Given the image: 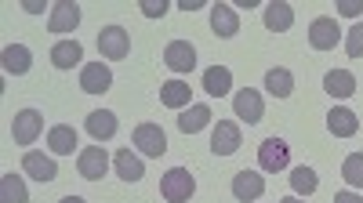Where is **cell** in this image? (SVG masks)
<instances>
[{
  "mask_svg": "<svg viewBox=\"0 0 363 203\" xmlns=\"http://www.w3.org/2000/svg\"><path fill=\"white\" fill-rule=\"evenodd\" d=\"M327 131L335 134V138H352V134L359 131V120H356V112H352V109H345V105L330 109V112H327Z\"/></svg>",
  "mask_w": 363,
  "mask_h": 203,
  "instance_id": "cell-16",
  "label": "cell"
},
{
  "mask_svg": "<svg viewBox=\"0 0 363 203\" xmlns=\"http://www.w3.org/2000/svg\"><path fill=\"white\" fill-rule=\"evenodd\" d=\"M258 163H262V170H269V174L284 170V167L291 163L287 141H284V138H265V141H262V149H258Z\"/></svg>",
  "mask_w": 363,
  "mask_h": 203,
  "instance_id": "cell-10",
  "label": "cell"
},
{
  "mask_svg": "<svg viewBox=\"0 0 363 203\" xmlns=\"http://www.w3.org/2000/svg\"><path fill=\"white\" fill-rule=\"evenodd\" d=\"M291 25H294V8L291 4H280V0L265 4V29H272V33H287Z\"/></svg>",
  "mask_w": 363,
  "mask_h": 203,
  "instance_id": "cell-23",
  "label": "cell"
},
{
  "mask_svg": "<svg viewBox=\"0 0 363 203\" xmlns=\"http://www.w3.org/2000/svg\"><path fill=\"white\" fill-rule=\"evenodd\" d=\"M164 66H167L171 73H193V66H196V47H193L189 40H171V44L164 47Z\"/></svg>",
  "mask_w": 363,
  "mask_h": 203,
  "instance_id": "cell-8",
  "label": "cell"
},
{
  "mask_svg": "<svg viewBox=\"0 0 363 203\" xmlns=\"http://www.w3.org/2000/svg\"><path fill=\"white\" fill-rule=\"evenodd\" d=\"M22 170L29 174V178H37L40 185H48V182L58 178V163H55V156H44V153H37V149H29V153L22 156Z\"/></svg>",
  "mask_w": 363,
  "mask_h": 203,
  "instance_id": "cell-12",
  "label": "cell"
},
{
  "mask_svg": "<svg viewBox=\"0 0 363 203\" xmlns=\"http://www.w3.org/2000/svg\"><path fill=\"white\" fill-rule=\"evenodd\" d=\"M48 149H51L55 156H73V149H77V131H73L69 124H55V127L48 131Z\"/></svg>",
  "mask_w": 363,
  "mask_h": 203,
  "instance_id": "cell-19",
  "label": "cell"
},
{
  "mask_svg": "<svg viewBox=\"0 0 363 203\" xmlns=\"http://www.w3.org/2000/svg\"><path fill=\"white\" fill-rule=\"evenodd\" d=\"M323 91H327L330 98H352V95H356V76H352L349 69H330V73L323 76Z\"/></svg>",
  "mask_w": 363,
  "mask_h": 203,
  "instance_id": "cell-17",
  "label": "cell"
},
{
  "mask_svg": "<svg viewBox=\"0 0 363 203\" xmlns=\"http://www.w3.org/2000/svg\"><path fill=\"white\" fill-rule=\"evenodd\" d=\"M99 51H102V58H109V62H120V58L131 54V33L124 25H106L99 33Z\"/></svg>",
  "mask_w": 363,
  "mask_h": 203,
  "instance_id": "cell-2",
  "label": "cell"
},
{
  "mask_svg": "<svg viewBox=\"0 0 363 203\" xmlns=\"http://www.w3.org/2000/svg\"><path fill=\"white\" fill-rule=\"evenodd\" d=\"M135 149L142 156H164L167 153V134L160 124H138L135 127Z\"/></svg>",
  "mask_w": 363,
  "mask_h": 203,
  "instance_id": "cell-6",
  "label": "cell"
},
{
  "mask_svg": "<svg viewBox=\"0 0 363 203\" xmlns=\"http://www.w3.org/2000/svg\"><path fill=\"white\" fill-rule=\"evenodd\" d=\"M22 8H26L29 15H40V11H44V4H40V0H26V4H22Z\"/></svg>",
  "mask_w": 363,
  "mask_h": 203,
  "instance_id": "cell-36",
  "label": "cell"
},
{
  "mask_svg": "<svg viewBox=\"0 0 363 203\" xmlns=\"http://www.w3.org/2000/svg\"><path fill=\"white\" fill-rule=\"evenodd\" d=\"M189 83L186 80H167L164 87H160V102L167 105V109H189L193 102H189Z\"/></svg>",
  "mask_w": 363,
  "mask_h": 203,
  "instance_id": "cell-25",
  "label": "cell"
},
{
  "mask_svg": "<svg viewBox=\"0 0 363 203\" xmlns=\"http://www.w3.org/2000/svg\"><path fill=\"white\" fill-rule=\"evenodd\" d=\"M80 58H84L80 40H58V44L51 47V66H55V69H73Z\"/></svg>",
  "mask_w": 363,
  "mask_h": 203,
  "instance_id": "cell-22",
  "label": "cell"
},
{
  "mask_svg": "<svg viewBox=\"0 0 363 203\" xmlns=\"http://www.w3.org/2000/svg\"><path fill=\"white\" fill-rule=\"evenodd\" d=\"M203 91H207L211 98L229 95V91H233V73H229L225 66H211V69H203Z\"/></svg>",
  "mask_w": 363,
  "mask_h": 203,
  "instance_id": "cell-21",
  "label": "cell"
},
{
  "mask_svg": "<svg viewBox=\"0 0 363 203\" xmlns=\"http://www.w3.org/2000/svg\"><path fill=\"white\" fill-rule=\"evenodd\" d=\"M0 58H4V73H15V76L29 73V66H33V51L26 44H8Z\"/></svg>",
  "mask_w": 363,
  "mask_h": 203,
  "instance_id": "cell-20",
  "label": "cell"
},
{
  "mask_svg": "<svg viewBox=\"0 0 363 203\" xmlns=\"http://www.w3.org/2000/svg\"><path fill=\"white\" fill-rule=\"evenodd\" d=\"M240 149V124L233 120H218L211 131V153L215 156H233Z\"/></svg>",
  "mask_w": 363,
  "mask_h": 203,
  "instance_id": "cell-11",
  "label": "cell"
},
{
  "mask_svg": "<svg viewBox=\"0 0 363 203\" xmlns=\"http://www.w3.org/2000/svg\"><path fill=\"white\" fill-rule=\"evenodd\" d=\"M0 203H29L26 182L15 178V174H4V178H0Z\"/></svg>",
  "mask_w": 363,
  "mask_h": 203,
  "instance_id": "cell-28",
  "label": "cell"
},
{
  "mask_svg": "<svg viewBox=\"0 0 363 203\" xmlns=\"http://www.w3.org/2000/svg\"><path fill=\"white\" fill-rule=\"evenodd\" d=\"M233 112H236V120H244L251 127V124H262L265 102H262V95L255 91V87H244V91H236V98H233Z\"/></svg>",
  "mask_w": 363,
  "mask_h": 203,
  "instance_id": "cell-4",
  "label": "cell"
},
{
  "mask_svg": "<svg viewBox=\"0 0 363 203\" xmlns=\"http://www.w3.org/2000/svg\"><path fill=\"white\" fill-rule=\"evenodd\" d=\"M265 91L272 98H287L294 91V73L291 69H269L265 73Z\"/></svg>",
  "mask_w": 363,
  "mask_h": 203,
  "instance_id": "cell-27",
  "label": "cell"
},
{
  "mask_svg": "<svg viewBox=\"0 0 363 203\" xmlns=\"http://www.w3.org/2000/svg\"><path fill=\"white\" fill-rule=\"evenodd\" d=\"M338 15H345V18H363V0H342Z\"/></svg>",
  "mask_w": 363,
  "mask_h": 203,
  "instance_id": "cell-33",
  "label": "cell"
},
{
  "mask_svg": "<svg viewBox=\"0 0 363 203\" xmlns=\"http://www.w3.org/2000/svg\"><path fill=\"white\" fill-rule=\"evenodd\" d=\"M87 134L95 138V141L113 138V134H116V116H113L109 109H95V112L87 116Z\"/></svg>",
  "mask_w": 363,
  "mask_h": 203,
  "instance_id": "cell-26",
  "label": "cell"
},
{
  "mask_svg": "<svg viewBox=\"0 0 363 203\" xmlns=\"http://www.w3.org/2000/svg\"><path fill=\"white\" fill-rule=\"evenodd\" d=\"M316 185H320V178H316L313 167H294V170H291V189H294L298 196H313Z\"/></svg>",
  "mask_w": 363,
  "mask_h": 203,
  "instance_id": "cell-29",
  "label": "cell"
},
{
  "mask_svg": "<svg viewBox=\"0 0 363 203\" xmlns=\"http://www.w3.org/2000/svg\"><path fill=\"white\" fill-rule=\"evenodd\" d=\"M203 4H207V0H182L178 8H182V11H200Z\"/></svg>",
  "mask_w": 363,
  "mask_h": 203,
  "instance_id": "cell-34",
  "label": "cell"
},
{
  "mask_svg": "<svg viewBox=\"0 0 363 203\" xmlns=\"http://www.w3.org/2000/svg\"><path fill=\"white\" fill-rule=\"evenodd\" d=\"M345 51H349V58H359L363 54V18L345 33Z\"/></svg>",
  "mask_w": 363,
  "mask_h": 203,
  "instance_id": "cell-31",
  "label": "cell"
},
{
  "mask_svg": "<svg viewBox=\"0 0 363 203\" xmlns=\"http://www.w3.org/2000/svg\"><path fill=\"white\" fill-rule=\"evenodd\" d=\"M262 192H265V178H262L258 170H240V174H233V196H236L240 203L262 199Z\"/></svg>",
  "mask_w": 363,
  "mask_h": 203,
  "instance_id": "cell-14",
  "label": "cell"
},
{
  "mask_svg": "<svg viewBox=\"0 0 363 203\" xmlns=\"http://www.w3.org/2000/svg\"><path fill=\"white\" fill-rule=\"evenodd\" d=\"M40 131H44V116H40L37 109L15 112V120H11V138H15L18 145H33V141L40 138Z\"/></svg>",
  "mask_w": 363,
  "mask_h": 203,
  "instance_id": "cell-5",
  "label": "cell"
},
{
  "mask_svg": "<svg viewBox=\"0 0 363 203\" xmlns=\"http://www.w3.org/2000/svg\"><path fill=\"white\" fill-rule=\"evenodd\" d=\"M215 116H211V109L207 105H189V109H182V116H178V131L182 134H196V131H203Z\"/></svg>",
  "mask_w": 363,
  "mask_h": 203,
  "instance_id": "cell-24",
  "label": "cell"
},
{
  "mask_svg": "<svg viewBox=\"0 0 363 203\" xmlns=\"http://www.w3.org/2000/svg\"><path fill=\"white\" fill-rule=\"evenodd\" d=\"M211 29H215L222 40L236 37V33H240V18H236V11H233L229 4H215V8H211Z\"/></svg>",
  "mask_w": 363,
  "mask_h": 203,
  "instance_id": "cell-18",
  "label": "cell"
},
{
  "mask_svg": "<svg viewBox=\"0 0 363 203\" xmlns=\"http://www.w3.org/2000/svg\"><path fill=\"white\" fill-rule=\"evenodd\" d=\"M342 40V29H338V18H330V15H320L313 18L309 25V44L316 51H335V44Z\"/></svg>",
  "mask_w": 363,
  "mask_h": 203,
  "instance_id": "cell-7",
  "label": "cell"
},
{
  "mask_svg": "<svg viewBox=\"0 0 363 203\" xmlns=\"http://www.w3.org/2000/svg\"><path fill=\"white\" fill-rule=\"evenodd\" d=\"M77 25H80V4H73V0H58V4L51 8L48 29L51 33H73Z\"/></svg>",
  "mask_w": 363,
  "mask_h": 203,
  "instance_id": "cell-13",
  "label": "cell"
},
{
  "mask_svg": "<svg viewBox=\"0 0 363 203\" xmlns=\"http://www.w3.org/2000/svg\"><path fill=\"white\" fill-rule=\"evenodd\" d=\"M77 170H80V178H87V182H102V178H106V170H109V153L102 149V145L80 149V156H77Z\"/></svg>",
  "mask_w": 363,
  "mask_h": 203,
  "instance_id": "cell-3",
  "label": "cell"
},
{
  "mask_svg": "<svg viewBox=\"0 0 363 203\" xmlns=\"http://www.w3.org/2000/svg\"><path fill=\"white\" fill-rule=\"evenodd\" d=\"M142 15L145 18H164L167 15V4H164V0H142Z\"/></svg>",
  "mask_w": 363,
  "mask_h": 203,
  "instance_id": "cell-32",
  "label": "cell"
},
{
  "mask_svg": "<svg viewBox=\"0 0 363 203\" xmlns=\"http://www.w3.org/2000/svg\"><path fill=\"white\" fill-rule=\"evenodd\" d=\"M335 203H363V196H356V192H338Z\"/></svg>",
  "mask_w": 363,
  "mask_h": 203,
  "instance_id": "cell-35",
  "label": "cell"
},
{
  "mask_svg": "<svg viewBox=\"0 0 363 203\" xmlns=\"http://www.w3.org/2000/svg\"><path fill=\"white\" fill-rule=\"evenodd\" d=\"M280 203H306V199H301V196H284Z\"/></svg>",
  "mask_w": 363,
  "mask_h": 203,
  "instance_id": "cell-37",
  "label": "cell"
},
{
  "mask_svg": "<svg viewBox=\"0 0 363 203\" xmlns=\"http://www.w3.org/2000/svg\"><path fill=\"white\" fill-rule=\"evenodd\" d=\"M109 87H113V73L106 62H87L80 69V91L84 95H106Z\"/></svg>",
  "mask_w": 363,
  "mask_h": 203,
  "instance_id": "cell-9",
  "label": "cell"
},
{
  "mask_svg": "<svg viewBox=\"0 0 363 203\" xmlns=\"http://www.w3.org/2000/svg\"><path fill=\"white\" fill-rule=\"evenodd\" d=\"M342 178H345L352 189H363V153H349V156H345Z\"/></svg>",
  "mask_w": 363,
  "mask_h": 203,
  "instance_id": "cell-30",
  "label": "cell"
},
{
  "mask_svg": "<svg viewBox=\"0 0 363 203\" xmlns=\"http://www.w3.org/2000/svg\"><path fill=\"white\" fill-rule=\"evenodd\" d=\"M193 192H196V182H193V174L186 167H171L160 178V196L167 203H186Z\"/></svg>",
  "mask_w": 363,
  "mask_h": 203,
  "instance_id": "cell-1",
  "label": "cell"
},
{
  "mask_svg": "<svg viewBox=\"0 0 363 203\" xmlns=\"http://www.w3.org/2000/svg\"><path fill=\"white\" fill-rule=\"evenodd\" d=\"M113 167H116V174H120L124 182H142V178H145V163H142V156L131 149V145H128V149H116Z\"/></svg>",
  "mask_w": 363,
  "mask_h": 203,
  "instance_id": "cell-15",
  "label": "cell"
},
{
  "mask_svg": "<svg viewBox=\"0 0 363 203\" xmlns=\"http://www.w3.org/2000/svg\"><path fill=\"white\" fill-rule=\"evenodd\" d=\"M58 203H84V199H80V196H62Z\"/></svg>",
  "mask_w": 363,
  "mask_h": 203,
  "instance_id": "cell-38",
  "label": "cell"
}]
</instances>
